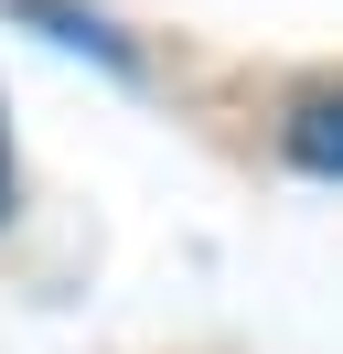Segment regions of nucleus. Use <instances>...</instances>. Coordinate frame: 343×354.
Segmentation results:
<instances>
[{
  "label": "nucleus",
  "instance_id": "nucleus-1",
  "mask_svg": "<svg viewBox=\"0 0 343 354\" xmlns=\"http://www.w3.org/2000/svg\"><path fill=\"white\" fill-rule=\"evenodd\" d=\"M279 140H290V161H300V172L343 183V97H300V108H290V129H279Z\"/></svg>",
  "mask_w": 343,
  "mask_h": 354
},
{
  "label": "nucleus",
  "instance_id": "nucleus-2",
  "mask_svg": "<svg viewBox=\"0 0 343 354\" xmlns=\"http://www.w3.org/2000/svg\"><path fill=\"white\" fill-rule=\"evenodd\" d=\"M0 215H11V129H0Z\"/></svg>",
  "mask_w": 343,
  "mask_h": 354
}]
</instances>
